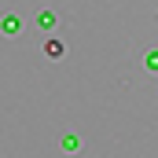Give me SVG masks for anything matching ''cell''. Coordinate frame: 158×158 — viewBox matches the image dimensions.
<instances>
[{"mask_svg": "<svg viewBox=\"0 0 158 158\" xmlns=\"http://www.w3.org/2000/svg\"><path fill=\"white\" fill-rule=\"evenodd\" d=\"M44 55H48V59H63V55H66V44H63V40H48V44H44Z\"/></svg>", "mask_w": 158, "mask_h": 158, "instance_id": "6da1fadb", "label": "cell"}, {"mask_svg": "<svg viewBox=\"0 0 158 158\" xmlns=\"http://www.w3.org/2000/svg\"><path fill=\"white\" fill-rule=\"evenodd\" d=\"M0 30H4V33H19V30H22V22H19L15 15H7V19L0 22Z\"/></svg>", "mask_w": 158, "mask_h": 158, "instance_id": "7a4b0ae2", "label": "cell"}, {"mask_svg": "<svg viewBox=\"0 0 158 158\" xmlns=\"http://www.w3.org/2000/svg\"><path fill=\"white\" fill-rule=\"evenodd\" d=\"M143 63H147V70H151V74H158V48H151V52L143 55Z\"/></svg>", "mask_w": 158, "mask_h": 158, "instance_id": "3957f363", "label": "cell"}]
</instances>
